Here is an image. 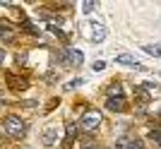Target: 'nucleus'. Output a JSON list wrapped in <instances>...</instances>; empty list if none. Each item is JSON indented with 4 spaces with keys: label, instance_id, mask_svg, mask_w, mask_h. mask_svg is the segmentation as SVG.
Listing matches in <instances>:
<instances>
[{
    "label": "nucleus",
    "instance_id": "obj_1",
    "mask_svg": "<svg viewBox=\"0 0 161 149\" xmlns=\"http://www.w3.org/2000/svg\"><path fill=\"white\" fill-rule=\"evenodd\" d=\"M24 130H27V125H24V120L22 118H17V115H10L5 120V132L10 137H19V135H24Z\"/></svg>",
    "mask_w": 161,
    "mask_h": 149
},
{
    "label": "nucleus",
    "instance_id": "obj_2",
    "mask_svg": "<svg viewBox=\"0 0 161 149\" xmlns=\"http://www.w3.org/2000/svg\"><path fill=\"white\" fill-rule=\"evenodd\" d=\"M80 125H82V130H87V132H94V130L101 125V113H99V111H87V113L82 115Z\"/></svg>",
    "mask_w": 161,
    "mask_h": 149
},
{
    "label": "nucleus",
    "instance_id": "obj_3",
    "mask_svg": "<svg viewBox=\"0 0 161 149\" xmlns=\"http://www.w3.org/2000/svg\"><path fill=\"white\" fill-rule=\"evenodd\" d=\"M106 108L125 111V108H128V101H125V96H108V99H106Z\"/></svg>",
    "mask_w": 161,
    "mask_h": 149
},
{
    "label": "nucleus",
    "instance_id": "obj_4",
    "mask_svg": "<svg viewBox=\"0 0 161 149\" xmlns=\"http://www.w3.org/2000/svg\"><path fill=\"white\" fill-rule=\"evenodd\" d=\"M115 63H120V65H128V68H135V70H144V65H142L140 60H135L130 53H120L118 58H115Z\"/></svg>",
    "mask_w": 161,
    "mask_h": 149
},
{
    "label": "nucleus",
    "instance_id": "obj_5",
    "mask_svg": "<svg viewBox=\"0 0 161 149\" xmlns=\"http://www.w3.org/2000/svg\"><path fill=\"white\" fill-rule=\"evenodd\" d=\"M92 41H94V43H101V41L106 39V29H103V24H101V22H94V24H92Z\"/></svg>",
    "mask_w": 161,
    "mask_h": 149
},
{
    "label": "nucleus",
    "instance_id": "obj_6",
    "mask_svg": "<svg viewBox=\"0 0 161 149\" xmlns=\"http://www.w3.org/2000/svg\"><path fill=\"white\" fill-rule=\"evenodd\" d=\"M118 149H142V142L140 140H120Z\"/></svg>",
    "mask_w": 161,
    "mask_h": 149
},
{
    "label": "nucleus",
    "instance_id": "obj_7",
    "mask_svg": "<svg viewBox=\"0 0 161 149\" xmlns=\"http://www.w3.org/2000/svg\"><path fill=\"white\" fill-rule=\"evenodd\" d=\"M58 140V130H46L43 132V144H55Z\"/></svg>",
    "mask_w": 161,
    "mask_h": 149
},
{
    "label": "nucleus",
    "instance_id": "obj_8",
    "mask_svg": "<svg viewBox=\"0 0 161 149\" xmlns=\"http://www.w3.org/2000/svg\"><path fill=\"white\" fill-rule=\"evenodd\" d=\"M75 130H77V125H75V123H70V125H67V137H65V144H72V140H75Z\"/></svg>",
    "mask_w": 161,
    "mask_h": 149
},
{
    "label": "nucleus",
    "instance_id": "obj_9",
    "mask_svg": "<svg viewBox=\"0 0 161 149\" xmlns=\"http://www.w3.org/2000/svg\"><path fill=\"white\" fill-rule=\"evenodd\" d=\"M142 48H144V53H149V55H161V46L159 43H156V46L149 43V46H142Z\"/></svg>",
    "mask_w": 161,
    "mask_h": 149
},
{
    "label": "nucleus",
    "instance_id": "obj_10",
    "mask_svg": "<svg viewBox=\"0 0 161 149\" xmlns=\"http://www.w3.org/2000/svg\"><path fill=\"white\" fill-rule=\"evenodd\" d=\"M94 7H96V3L87 0V3H82V12H84V14H92V12H94Z\"/></svg>",
    "mask_w": 161,
    "mask_h": 149
},
{
    "label": "nucleus",
    "instance_id": "obj_11",
    "mask_svg": "<svg viewBox=\"0 0 161 149\" xmlns=\"http://www.w3.org/2000/svg\"><path fill=\"white\" fill-rule=\"evenodd\" d=\"M149 137L156 140V142H161V130H152V135H149Z\"/></svg>",
    "mask_w": 161,
    "mask_h": 149
},
{
    "label": "nucleus",
    "instance_id": "obj_12",
    "mask_svg": "<svg viewBox=\"0 0 161 149\" xmlns=\"http://www.w3.org/2000/svg\"><path fill=\"white\" fill-rule=\"evenodd\" d=\"M103 68H106V63H103V60H96L94 63V70H96V72H101Z\"/></svg>",
    "mask_w": 161,
    "mask_h": 149
},
{
    "label": "nucleus",
    "instance_id": "obj_13",
    "mask_svg": "<svg viewBox=\"0 0 161 149\" xmlns=\"http://www.w3.org/2000/svg\"><path fill=\"white\" fill-rule=\"evenodd\" d=\"M80 84H82V80H80V77H77V80H72V82H70V84H67V89H75V87H80Z\"/></svg>",
    "mask_w": 161,
    "mask_h": 149
}]
</instances>
